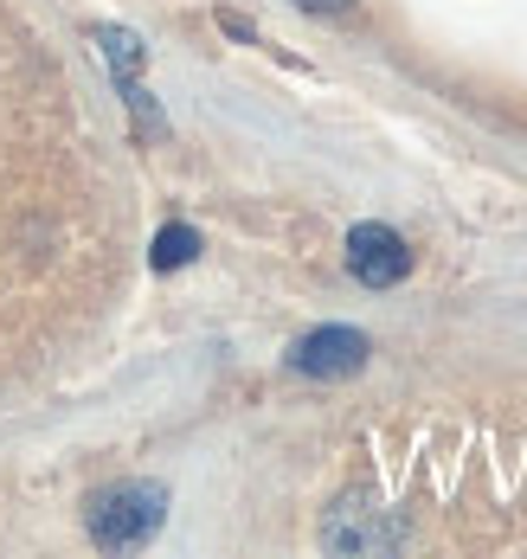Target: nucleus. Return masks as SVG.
Masks as SVG:
<instances>
[{"mask_svg": "<svg viewBox=\"0 0 527 559\" xmlns=\"http://www.w3.org/2000/svg\"><path fill=\"white\" fill-rule=\"evenodd\" d=\"M97 46H104V58L117 64V84H129V78L142 71V39H135V33H122V26H97Z\"/></svg>", "mask_w": 527, "mask_h": 559, "instance_id": "423d86ee", "label": "nucleus"}, {"mask_svg": "<svg viewBox=\"0 0 527 559\" xmlns=\"http://www.w3.org/2000/svg\"><path fill=\"white\" fill-rule=\"evenodd\" d=\"M348 271L367 283V289H393V283L411 271L406 238H399L393 225H380V219L354 225V231H348Z\"/></svg>", "mask_w": 527, "mask_h": 559, "instance_id": "7ed1b4c3", "label": "nucleus"}, {"mask_svg": "<svg viewBox=\"0 0 527 559\" xmlns=\"http://www.w3.org/2000/svg\"><path fill=\"white\" fill-rule=\"evenodd\" d=\"M193 258H200V231H193V225H168V231L155 238V251H148L155 271H180V264H193Z\"/></svg>", "mask_w": 527, "mask_h": 559, "instance_id": "39448f33", "label": "nucleus"}, {"mask_svg": "<svg viewBox=\"0 0 527 559\" xmlns=\"http://www.w3.org/2000/svg\"><path fill=\"white\" fill-rule=\"evenodd\" d=\"M161 521H168V489L161 483H110V489L91 496V514H84V527L104 554L148 547L161 534Z\"/></svg>", "mask_w": 527, "mask_h": 559, "instance_id": "f257e3e1", "label": "nucleus"}, {"mask_svg": "<svg viewBox=\"0 0 527 559\" xmlns=\"http://www.w3.org/2000/svg\"><path fill=\"white\" fill-rule=\"evenodd\" d=\"M290 367L302 380H348L367 367V335L360 329H309L290 347Z\"/></svg>", "mask_w": 527, "mask_h": 559, "instance_id": "20e7f679", "label": "nucleus"}, {"mask_svg": "<svg viewBox=\"0 0 527 559\" xmlns=\"http://www.w3.org/2000/svg\"><path fill=\"white\" fill-rule=\"evenodd\" d=\"M296 7H309V13H342V7H354V0H296Z\"/></svg>", "mask_w": 527, "mask_h": 559, "instance_id": "0eeeda50", "label": "nucleus"}, {"mask_svg": "<svg viewBox=\"0 0 527 559\" xmlns=\"http://www.w3.org/2000/svg\"><path fill=\"white\" fill-rule=\"evenodd\" d=\"M322 547H328V554H393V547H406V527H399L380 502L348 496V502L322 521Z\"/></svg>", "mask_w": 527, "mask_h": 559, "instance_id": "f03ea898", "label": "nucleus"}]
</instances>
